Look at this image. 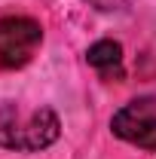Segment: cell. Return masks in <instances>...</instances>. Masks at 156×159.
<instances>
[{"instance_id":"4","label":"cell","mask_w":156,"mask_h":159,"mask_svg":"<svg viewBox=\"0 0 156 159\" xmlns=\"http://www.w3.org/2000/svg\"><path fill=\"white\" fill-rule=\"evenodd\" d=\"M86 61L104 80H122L126 77V70H122V46L117 40H98V43H92L89 52H86Z\"/></svg>"},{"instance_id":"2","label":"cell","mask_w":156,"mask_h":159,"mask_svg":"<svg viewBox=\"0 0 156 159\" xmlns=\"http://www.w3.org/2000/svg\"><path fill=\"white\" fill-rule=\"evenodd\" d=\"M43 43L40 21L28 16L0 19V67H25Z\"/></svg>"},{"instance_id":"3","label":"cell","mask_w":156,"mask_h":159,"mask_svg":"<svg viewBox=\"0 0 156 159\" xmlns=\"http://www.w3.org/2000/svg\"><path fill=\"white\" fill-rule=\"evenodd\" d=\"M113 135L126 144H135L141 150H156V101L153 98H135L122 104L110 119Z\"/></svg>"},{"instance_id":"5","label":"cell","mask_w":156,"mask_h":159,"mask_svg":"<svg viewBox=\"0 0 156 159\" xmlns=\"http://www.w3.org/2000/svg\"><path fill=\"white\" fill-rule=\"evenodd\" d=\"M89 6H95V9H101V12H110V9H119V6H126L129 0H86Z\"/></svg>"},{"instance_id":"1","label":"cell","mask_w":156,"mask_h":159,"mask_svg":"<svg viewBox=\"0 0 156 159\" xmlns=\"http://www.w3.org/2000/svg\"><path fill=\"white\" fill-rule=\"evenodd\" d=\"M61 135V122L52 107H37L31 113H21L16 104L0 107V147L37 153L52 147Z\"/></svg>"}]
</instances>
